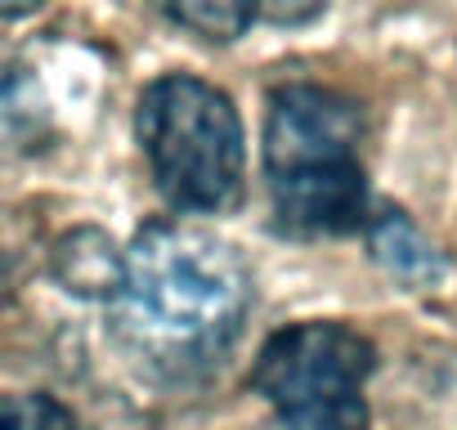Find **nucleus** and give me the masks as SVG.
<instances>
[{"label": "nucleus", "instance_id": "1", "mask_svg": "<svg viewBox=\"0 0 457 430\" xmlns=\"http://www.w3.org/2000/svg\"><path fill=\"white\" fill-rule=\"evenodd\" d=\"M252 269L211 229L153 220L121 252V283L108 296L117 345L157 381L211 372L243 336Z\"/></svg>", "mask_w": 457, "mask_h": 430}, {"label": "nucleus", "instance_id": "5", "mask_svg": "<svg viewBox=\"0 0 457 430\" xmlns=\"http://www.w3.org/2000/svg\"><path fill=\"white\" fill-rule=\"evenodd\" d=\"M148 5L197 41L228 45L247 37L256 23L301 28L328 10V0H148Z\"/></svg>", "mask_w": 457, "mask_h": 430}, {"label": "nucleus", "instance_id": "4", "mask_svg": "<svg viewBox=\"0 0 457 430\" xmlns=\"http://www.w3.org/2000/svg\"><path fill=\"white\" fill-rule=\"evenodd\" d=\"M377 345L341 318H305L278 327L256 363L252 390L287 430H368V376Z\"/></svg>", "mask_w": 457, "mask_h": 430}, {"label": "nucleus", "instance_id": "7", "mask_svg": "<svg viewBox=\"0 0 457 430\" xmlns=\"http://www.w3.org/2000/svg\"><path fill=\"white\" fill-rule=\"evenodd\" d=\"M50 139V99L19 54H0V148L32 153Z\"/></svg>", "mask_w": 457, "mask_h": 430}, {"label": "nucleus", "instance_id": "6", "mask_svg": "<svg viewBox=\"0 0 457 430\" xmlns=\"http://www.w3.org/2000/svg\"><path fill=\"white\" fill-rule=\"evenodd\" d=\"M363 234H368L372 260L386 265V269H390L399 283H408V287H430V283H439V278L448 274V260L430 247V238L408 220L403 211H395V206L372 211L368 225H363Z\"/></svg>", "mask_w": 457, "mask_h": 430}, {"label": "nucleus", "instance_id": "9", "mask_svg": "<svg viewBox=\"0 0 457 430\" xmlns=\"http://www.w3.org/2000/svg\"><path fill=\"white\" fill-rule=\"evenodd\" d=\"M0 430H77V417L41 390L0 394Z\"/></svg>", "mask_w": 457, "mask_h": 430}, {"label": "nucleus", "instance_id": "3", "mask_svg": "<svg viewBox=\"0 0 457 430\" xmlns=\"http://www.w3.org/2000/svg\"><path fill=\"white\" fill-rule=\"evenodd\" d=\"M135 139L170 211L220 215L243 197V121L220 86L188 72L148 81L135 108Z\"/></svg>", "mask_w": 457, "mask_h": 430}, {"label": "nucleus", "instance_id": "10", "mask_svg": "<svg viewBox=\"0 0 457 430\" xmlns=\"http://www.w3.org/2000/svg\"><path fill=\"white\" fill-rule=\"evenodd\" d=\"M46 0H0V23H10V19H23L32 10H41Z\"/></svg>", "mask_w": 457, "mask_h": 430}, {"label": "nucleus", "instance_id": "8", "mask_svg": "<svg viewBox=\"0 0 457 430\" xmlns=\"http://www.w3.org/2000/svg\"><path fill=\"white\" fill-rule=\"evenodd\" d=\"M50 269H54V278L68 292L108 301L117 292V283H121V252L112 247L108 234L77 229V234L59 238V247L50 252Z\"/></svg>", "mask_w": 457, "mask_h": 430}, {"label": "nucleus", "instance_id": "2", "mask_svg": "<svg viewBox=\"0 0 457 430\" xmlns=\"http://www.w3.org/2000/svg\"><path fill=\"white\" fill-rule=\"evenodd\" d=\"M363 112L328 86L292 81L265 108V188L283 234L345 238L368 225V170H363Z\"/></svg>", "mask_w": 457, "mask_h": 430}]
</instances>
